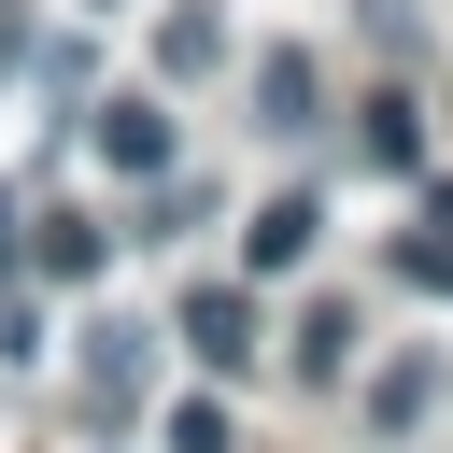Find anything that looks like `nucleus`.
<instances>
[{"label": "nucleus", "instance_id": "obj_1", "mask_svg": "<svg viewBox=\"0 0 453 453\" xmlns=\"http://www.w3.org/2000/svg\"><path fill=\"white\" fill-rule=\"evenodd\" d=\"M184 354H198V368H255V354H269L255 311H241V283H184Z\"/></svg>", "mask_w": 453, "mask_h": 453}, {"label": "nucleus", "instance_id": "obj_9", "mask_svg": "<svg viewBox=\"0 0 453 453\" xmlns=\"http://www.w3.org/2000/svg\"><path fill=\"white\" fill-rule=\"evenodd\" d=\"M212 57H226V28H212V14H198V0H184V14H170V28H156V71H212Z\"/></svg>", "mask_w": 453, "mask_h": 453}, {"label": "nucleus", "instance_id": "obj_3", "mask_svg": "<svg viewBox=\"0 0 453 453\" xmlns=\"http://www.w3.org/2000/svg\"><path fill=\"white\" fill-rule=\"evenodd\" d=\"M99 255H113L99 212H42V226H28V269H42V283H99Z\"/></svg>", "mask_w": 453, "mask_h": 453}, {"label": "nucleus", "instance_id": "obj_8", "mask_svg": "<svg viewBox=\"0 0 453 453\" xmlns=\"http://www.w3.org/2000/svg\"><path fill=\"white\" fill-rule=\"evenodd\" d=\"M396 283H411V297H453V212H439V226H411V241H396Z\"/></svg>", "mask_w": 453, "mask_h": 453}, {"label": "nucleus", "instance_id": "obj_7", "mask_svg": "<svg viewBox=\"0 0 453 453\" xmlns=\"http://www.w3.org/2000/svg\"><path fill=\"white\" fill-rule=\"evenodd\" d=\"M142 382V326H85V396H127Z\"/></svg>", "mask_w": 453, "mask_h": 453}, {"label": "nucleus", "instance_id": "obj_4", "mask_svg": "<svg viewBox=\"0 0 453 453\" xmlns=\"http://www.w3.org/2000/svg\"><path fill=\"white\" fill-rule=\"evenodd\" d=\"M311 241H326V212H311V198H255V212H241V255H255V269H297Z\"/></svg>", "mask_w": 453, "mask_h": 453}, {"label": "nucleus", "instance_id": "obj_5", "mask_svg": "<svg viewBox=\"0 0 453 453\" xmlns=\"http://www.w3.org/2000/svg\"><path fill=\"white\" fill-rule=\"evenodd\" d=\"M255 113H269V127H311V57H297V42L255 57Z\"/></svg>", "mask_w": 453, "mask_h": 453}, {"label": "nucleus", "instance_id": "obj_10", "mask_svg": "<svg viewBox=\"0 0 453 453\" xmlns=\"http://www.w3.org/2000/svg\"><path fill=\"white\" fill-rule=\"evenodd\" d=\"M340 354H354V311H297V368H311V382H326V368H340Z\"/></svg>", "mask_w": 453, "mask_h": 453}, {"label": "nucleus", "instance_id": "obj_11", "mask_svg": "<svg viewBox=\"0 0 453 453\" xmlns=\"http://www.w3.org/2000/svg\"><path fill=\"white\" fill-rule=\"evenodd\" d=\"M170 453H226V411H212V396H184V411H170Z\"/></svg>", "mask_w": 453, "mask_h": 453}, {"label": "nucleus", "instance_id": "obj_6", "mask_svg": "<svg viewBox=\"0 0 453 453\" xmlns=\"http://www.w3.org/2000/svg\"><path fill=\"white\" fill-rule=\"evenodd\" d=\"M368 156H382V170H425V113H411V99H396V85H382V99H368Z\"/></svg>", "mask_w": 453, "mask_h": 453}, {"label": "nucleus", "instance_id": "obj_12", "mask_svg": "<svg viewBox=\"0 0 453 453\" xmlns=\"http://www.w3.org/2000/svg\"><path fill=\"white\" fill-rule=\"evenodd\" d=\"M0 269H14V198H0Z\"/></svg>", "mask_w": 453, "mask_h": 453}, {"label": "nucleus", "instance_id": "obj_2", "mask_svg": "<svg viewBox=\"0 0 453 453\" xmlns=\"http://www.w3.org/2000/svg\"><path fill=\"white\" fill-rule=\"evenodd\" d=\"M99 156H113V170H142V184H170V170H184V142H170V113H156V99H99Z\"/></svg>", "mask_w": 453, "mask_h": 453}]
</instances>
